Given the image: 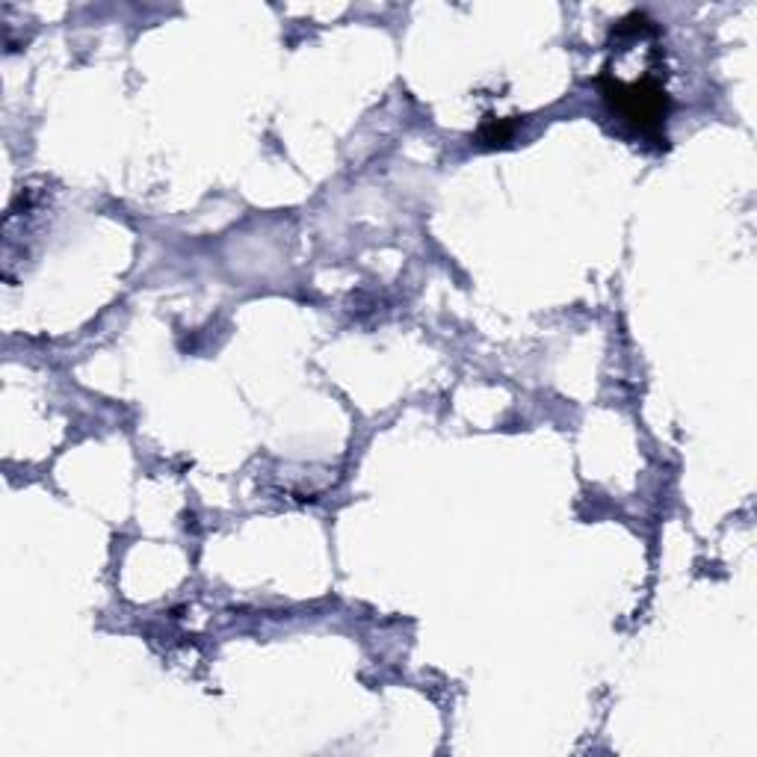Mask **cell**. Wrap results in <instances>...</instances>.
<instances>
[{"mask_svg": "<svg viewBox=\"0 0 757 757\" xmlns=\"http://www.w3.org/2000/svg\"><path fill=\"white\" fill-rule=\"evenodd\" d=\"M601 92L610 101L612 112H619L621 119L633 125L639 134L660 139L662 125L669 119L671 107L669 95H666L660 80L642 78L633 80V83H625V80H612L603 75Z\"/></svg>", "mask_w": 757, "mask_h": 757, "instance_id": "1", "label": "cell"}, {"mask_svg": "<svg viewBox=\"0 0 757 757\" xmlns=\"http://www.w3.org/2000/svg\"><path fill=\"white\" fill-rule=\"evenodd\" d=\"M509 137H512V121H489L480 134L485 146H507Z\"/></svg>", "mask_w": 757, "mask_h": 757, "instance_id": "2", "label": "cell"}]
</instances>
